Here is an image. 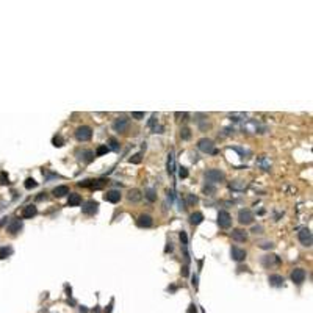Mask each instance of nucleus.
Segmentation results:
<instances>
[{"mask_svg": "<svg viewBox=\"0 0 313 313\" xmlns=\"http://www.w3.org/2000/svg\"><path fill=\"white\" fill-rule=\"evenodd\" d=\"M197 147H199V150L205 152V153H211V155H216V153H218V150L215 149V143H213L211 139H208V138H202V139H199Z\"/></svg>", "mask_w": 313, "mask_h": 313, "instance_id": "1", "label": "nucleus"}, {"mask_svg": "<svg viewBox=\"0 0 313 313\" xmlns=\"http://www.w3.org/2000/svg\"><path fill=\"white\" fill-rule=\"evenodd\" d=\"M205 178L208 180L210 183H219V182H224V172L219 171V169H208L205 172Z\"/></svg>", "mask_w": 313, "mask_h": 313, "instance_id": "2", "label": "nucleus"}, {"mask_svg": "<svg viewBox=\"0 0 313 313\" xmlns=\"http://www.w3.org/2000/svg\"><path fill=\"white\" fill-rule=\"evenodd\" d=\"M92 136V130L91 127H88V125H80L77 130H75V138L78 141H89Z\"/></svg>", "mask_w": 313, "mask_h": 313, "instance_id": "3", "label": "nucleus"}, {"mask_svg": "<svg viewBox=\"0 0 313 313\" xmlns=\"http://www.w3.org/2000/svg\"><path fill=\"white\" fill-rule=\"evenodd\" d=\"M218 224L221 229H230L232 225V216L227 211H219L218 213Z\"/></svg>", "mask_w": 313, "mask_h": 313, "instance_id": "4", "label": "nucleus"}, {"mask_svg": "<svg viewBox=\"0 0 313 313\" xmlns=\"http://www.w3.org/2000/svg\"><path fill=\"white\" fill-rule=\"evenodd\" d=\"M238 221L243 224V225H247V224H252L254 222V213L250 210H240L238 213Z\"/></svg>", "mask_w": 313, "mask_h": 313, "instance_id": "5", "label": "nucleus"}, {"mask_svg": "<svg viewBox=\"0 0 313 313\" xmlns=\"http://www.w3.org/2000/svg\"><path fill=\"white\" fill-rule=\"evenodd\" d=\"M299 241H301V244L305 246V247H310V246H311L313 238H311V232H310V229H302V230L299 232Z\"/></svg>", "mask_w": 313, "mask_h": 313, "instance_id": "6", "label": "nucleus"}, {"mask_svg": "<svg viewBox=\"0 0 313 313\" xmlns=\"http://www.w3.org/2000/svg\"><path fill=\"white\" fill-rule=\"evenodd\" d=\"M127 129H129V119L127 117H117V119L113 122V130L114 132L124 133V132H127Z\"/></svg>", "mask_w": 313, "mask_h": 313, "instance_id": "7", "label": "nucleus"}, {"mask_svg": "<svg viewBox=\"0 0 313 313\" xmlns=\"http://www.w3.org/2000/svg\"><path fill=\"white\" fill-rule=\"evenodd\" d=\"M97 210H99V203L96 200H88V202H85L83 207H82V211L85 215H96Z\"/></svg>", "mask_w": 313, "mask_h": 313, "instance_id": "8", "label": "nucleus"}, {"mask_svg": "<svg viewBox=\"0 0 313 313\" xmlns=\"http://www.w3.org/2000/svg\"><path fill=\"white\" fill-rule=\"evenodd\" d=\"M305 276H307V274H305V269H302V268H296V269L291 272V280L294 282L296 285H301L302 282L305 280Z\"/></svg>", "mask_w": 313, "mask_h": 313, "instance_id": "9", "label": "nucleus"}, {"mask_svg": "<svg viewBox=\"0 0 313 313\" xmlns=\"http://www.w3.org/2000/svg\"><path fill=\"white\" fill-rule=\"evenodd\" d=\"M136 224L138 227H143V229H147V227H152L153 224V219L150 215H139L138 219H136Z\"/></svg>", "mask_w": 313, "mask_h": 313, "instance_id": "10", "label": "nucleus"}, {"mask_svg": "<svg viewBox=\"0 0 313 313\" xmlns=\"http://www.w3.org/2000/svg\"><path fill=\"white\" fill-rule=\"evenodd\" d=\"M230 255H232V258H233L235 262H243L246 258V250L244 249H240L237 246H233L230 249Z\"/></svg>", "mask_w": 313, "mask_h": 313, "instance_id": "11", "label": "nucleus"}, {"mask_svg": "<svg viewBox=\"0 0 313 313\" xmlns=\"http://www.w3.org/2000/svg\"><path fill=\"white\" fill-rule=\"evenodd\" d=\"M38 213V208L36 205H25L22 210V218L23 219H31V218H35Z\"/></svg>", "mask_w": 313, "mask_h": 313, "instance_id": "12", "label": "nucleus"}, {"mask_svg": "<svg viewBox=\"0 0 313 313\" xmlns=\"http://www.w3.org/2000/svg\"><path fill=\"white\" fill-rule=\"evenodd\" d=\"M232 238L238 243H244L247 240V232L243 229H233L232 230Z\"/></svg>", "mask_w": 313, "mask_h": 313, "instance_id": "13", "label": "nucleus"}, {"mask_svg": "<svg viewBox=\"0 0 313 313\" xmlns=\"http://www.w3.org/2000/svg\"><path fill=\"white\" fill-rule=\"evenodd\" d=\"M104 199H105L107 202L116 203V202H119V200H121V193L117 191V190H111V191H108V193L104 196Z\"/></svg>", "mask_w": 313, "mask_h": 313, "instance_id": "14", "label": "nucleus"}, {"mask_svg": "<svg viewBox=\"0 0 313 313\" xmlns=\"http://www.w3.org/2000/svg\"><path fill=\"white\" fill-rule=\"evenodd\" d=\"M52 193H53L55 197H64V196L69 194V188L66 185H60V186H55Z\"/></svg>", "mask_w": 313, "mask_h": 313, "instance_id": "15", "label": "nucleus"}, {"mask_svg": "<svg viewBox=\"0 0 313 313\" xmlns=\"http://www.w3.org/2000/svg\"><path fill=\"white\" fill-rule=\"evenodd\" d=\"M80 203H82L80 194H77V193H69V197H67V205H69V207H77V205H80Z\"/></svg>", "mask_w": 313, "mask_h": 313, "instance_id": "16", "label": "nucleus"}, {"mask_svg": "<svg viewBox=\"0 0 313 313\" xmlns=\"http://www.w3.org/2000/svg\"><path fill=\"white\" fill-rule=\"evenodd\" d=\"M77 155H78V158L82 161H85V163H91L94 160V152L92 150H82V152H77Z\"/></svg>", "mask_w": 313, "mask_h": 313, "instance_id": "17", "label": "nucleus"}, {"mask_svg": "<svg viewBox=\"0 0 313 313\" xmlns=\"http://www.w3.org/2000/svg\"><path fill=\"white\" fill-rule=\"evenodd\" d=\"M22 229V222L19 221V219H14V221H11L10 224H8V227H6V230L10 232V233H17L19 230Z\"/></svg>", "mask_w": 313, "mask_h": 313, "instance_id": "18", "label": "nucleus"}, {"mask_svg": "<svg viewBox=\"0 0 313 313\" xmlns=\"http://www.w3.org/2000/svg\"><path fill=\"white\" fill-rule=\"evenodd\" d=\"M127 199L130 202H139L141 199H143V194H141L139 190H130L129 194H127Z\"/></svg>", "mask_w": 313, "mask_h": 313, "instance_id": "19", "label": "nucleus"}, {"mask_svg": "<svg viewBox=\"0 0 313 313\" xmlns=\"http://www.w3.org/2000/svg\"><path fill=\"white\" fill-rule=\"evenodd\" d=\"M202 221H203V215L200 213V211H194V213H191V216H190V222H191L193 225H199Z\"/></svg>", "mask_w": 313, "mask_h": 313, "instance_id": "20", "label": "nucleus"}, {"mask_svg": "<svg viewBox=\"0 0 313 313\" xmlns=\"http://www.w3.org/2000/svg\"><path fill=\"white\" fill-rule=\"evenodd\" d=\"M262 262H263L265 266H271L272 263H280V258L277 255H265V258Z\"/></svg>", "mask_w": 313, "mask_h": 313, "instance_id": "21", "label": "nucleus"}, {"mask_svg": "<svg viewBox=\"0 0 313 313\" xmlns=\"http://www.w3.org/2000/svg\"><path fill=\"white\" fill-rule=\"evenodd\" d=\"M269 284L272 287H282L284 285V277L282 276H277V274H274V276H269Z\"/></svg>", "mask_w": 313, "mask_h": 313, "instance_id": "22", "label": "nucleus"}, {"mask_svg": "<svg viewBox=\"0 0 313 313\" xmlns=\"http://www.w3.org/2000/svg\"><path fill=\"white\" fill-rule=\"evenodd\" d=\"M174 168H175V163H174V155L169 153V156H168V174H169V175L174 174Z\"/></svg>", "mask_w": 313, "mask_h": 313, "instance_id": "23", "label": "nucleus"}, {"mask_svg": "<svg viewBox=\"0 0 313 313\" xmlns=\"http://www.w3.org/2000/svg\"><path fill=\"white\" fill-rule=\"evenodd\" d=\"M23 186H25L27 190H33V188H36V186H38V182H36L35 178L28 177V178L25 180V183H23Z\"/></svg>", "mask_w": 313, "mask_h": 313, "instance_id": "24", "label": "nucleus"}, {"mask_svg": "<svg viewBox=\"0 0 313 313\" xmlns=\"http://www.w3.org/2000/svg\"><path fill=\"white\" fill-rule=\"evenodd\" d=\"M146 197L149 202H155L156 200V194H155V190H147L146 191Z\"/></svg>", "mask_w": 313, "mask_h": 313, "instance_id": "25", "label": "nucleus"}, {"mask_svg": "<svg viewBox=\"0 0 313 313\" xmlns=\"http://www.w3.org/2000/svg\"><path fill=\"white\" fill-rule=\"evenodd\" d=\"M10 254H11V247H0V260L6 258Z\"/></svg>", "mask_w": 313, "mask_h": 313, "instance_id": "26", "label": "nucleus"}, {"mask_svg": "<svg viewBox=\"0 0 313 313\" xmlns=\"http://www.w3.org/2000/svg\"><path fill=\"white\" fill-rule=\"evenodd\" d=\"M52 143H53V146H55V147H61L63 144H64V141H63L61 135H57V136H53Z\"/></svg>", "mask_w": 313, "mask_h": 313, "instance_id": "27", "label": "nucleus"}, {"mask_svg": "<svg viewBox=\"0 0 313 313\" xmlns=\"http://www.w3.org/2000/svg\"><path fill=\"white\" fill-rule=\"evenodd\" d=\"M107 152H110L108 146H99L97 150H96V155H97V156H102V155H105Z\"/></svg>", "mask_w": 313, "mask_h": 313, "instance_id": "28", "label": "nucleus"}, {"mask_svg": "<svg viewBox=\"0 0 313 313\" xmlns=\"http://www.w3.org/2000/svg\"><path fill=\"white\" fill-rule=\"evenodd\" d=\"M180 136H182V139H190V138H191V132H190V129L183 127L182 130H180Z\"/></svg>", "mask_w": 313, "mask_h": 313, "instance_id": "29", "label": "nucleus"}, {"mask_svg": "<svg viewBox=\"0 0 313 313\" xmlns=\"http://www.w3.org/2000/svg\"><path fill=\"white\" fill-rule=\"evenodd\" d=\"M110 147L108 149H113V150H119V143H117V139L116 138H110Z\"/></svg>", "mask_w": 313, "mask_h": 313, "instance_id": "30", "label": "nucleus"}, {"mask_svg": "<svg viewBox=\"0 0 313 313\" xmlns=\"http://www.w3.org/2000/svg\"><path fill=\"white\" fill-rule=\"evenodd\" d=\"M0 183H2V185H8V183H10L6 172H0Z\"/></svg>", "mask_w": 313, "mask_h": 313, "instance_id": "31", "label": "nucleus"}, {"mask_svg": "<svg viewBox=\"0 0 313 313\" xmlns=\"http://www.w3.org/2000/svg\"><path fill=\"white\" fill-rule=\"evenodd\" d=\"M130 163H135V164L141 163V152H139V153H136V155H133L132 158H130Z\"/></svg>", "mask_w": 313, "mask_h": 313, "instance_id": "32", "label": "nucleus"}, {"mask_svg": "<svg viewBox=\"0 0 313 313\" xmlns=\"http://www.w3.org/2000/svg\"><path fill=\"white\" fill-rule=\"evenodd\" d=\"M180 241H182V244H183V246H186V244H188V237H186V233H185L183 230L180 232Z\"/></svg>", "mask_w": 313, "mask_h": 313, "instance_id": "33", "label": "nucleus"}, {"mask_svg": "<svg viewBox=\"0 0 313 313\" xmlns=\"http://www.w3.org/2000/svg\"><path fill=\"white\" fill-rule=\"evenodd\" d=\"M132 117H135V119H143V117H144V113H141V111H133V113H132Z\"/></svg>", "mask_w": 313, "mask_h": 313, "instance_id": "34", "label": "nucleus"}, {"mask_svg": "<svg viewBox=\"0 0 313 313\" xmlns=\"http://www.w3.org/2000/svg\"><path fill=\"white\" fill-rule=\"evenodd\" d=\"M178 175L182 177V178H186V177H188V169H186V168H180Z\"/></svg>", "mask_w": 313, "mask_h": 313, "instance_id": "35", "label": "nucleus"}, {"mask_svg": "<svg viewBox=\"0 0 313 313\" xmlns=\"http://www.w3.org/2000/svg\"><path fill=\"white\" fill-rule=\"evenodd\" d=\"M196 202H197V197H196V196H193V194L188 196V203H196Z\"/></svg>", "mask_w": 313, "mask_h": 313, "instance_id": "36", "label": "nucleus"}, {"mask_svg": "<svg viewBox=\"0 0 313 313\" xmlns=\"http://www.w3.org/2000/svg\"><path fill=\"white\" fill-rule=\"evenodd\" d=\"M262 230H263L262 225H254V227H252V232H254V233H262Z\"/></svg>", "mask_w": 313, "mask_h": 313, "instance_id": "37", "label": "nucleus"}, {"mask_svg": "<svg viewBox=\"0 0 313 313\" xmlns=\"http://www.w3.org/2000/svg\"><path fill=\"white\" fill-rule=\"evenodd\" d=\"M260 247H263V249H272L274 244H272V243H263V244H260Z\"/></svg>", "mask_w": 313, "mask_h": 313, "instance_id": "38", "label": "nucleus"}, {"mask_svg": "<svg viewBox=\"0 0 313 313\" xmlns=\"http://www.w3.org/2000/svg\"><path fill=\"white\" fill-rule=\"evenodd\" d=\"M45 199H47V196H45V193H41V194H39L38 197H36V200H45Z\"/></svg>", "mask_w": 313, "mask_h": 313, "instance_id": "39", "label": "nucleus"}, {"mask_svg": "<svg viewBox=\"0 0 313 313\" xmlns=\"http://www.w3.org/2000/svg\"><path fill=\"white\" fill-rule=\"evenodd\" d=\"M180 272H182V276H183V277H186V276H188V266H183Z\"/></svg>", "mask_w": 313, "mask_h": 313, "instance_id": "40", "label": "nucleus"}, {"mask_svg": "<svg viewBox=\"0 0 313 313\" xmlns=\"http://www.w3.org/2000/svg\"><path fill=\"white\" fill-rule=\"evenodd\" d=\"M155 122H156V117H155V116H152V119L149 121V127H152V125H153Z\"/></svg>", "mask_w": 313, "mask_h": 313, "instance_id": "41", "label": "nucleus"}, {"mask_svg": "<svg viewBox=\"0 0 313 313\" xmlns=\"http://www.w3.org/2000/svg\"><path fill=\"white\" fill-rule=\"evenodd\" d=\"M193 287L197 288V277H196V276H193Z\"/></svg>", "mask_w": 313, "mask_h": 313, "instance_id": "42", "label": "nucleus"}, {"mask_svg": "<svg viewBox=\"0 0 313 313\" xmlns=\"http://www.w3.org/2000/svg\"><path fill=\"white\" fill-rule=\"evenodd\" d=\"M188 313H196V305H191V308L188 310Z\"/></svg>", "mask_w": 313, "mask_h": 313, "instance_id": "43", "label": "nucleus"}, {"mask_svg": "<svg viewBox=\"0 0 313 313\" xmlns=\"http://www.w3.org/2000/svg\"><path fill=\"white\" fill-rule=\"evenodd\" d=\"M186 113H175V117H185Z\"/></svg>", "mask_w": 313, "mask_h": 313, "instance_id": "44", "label": "nucleus"}, {"mask_svg": "<svg viewBox=\"0 0 313 313\" xmlns=\"http://www.w3.org/2000/svg\"><path fill=\"white\" fill-rule=\"evenodd\" d=\"M6 219H8V218H2V221H0V227L6 224Z\"/></svg>", "mask_w": 313, "mask_h": 313, "instance_id": "45", "label": "nucleus"}, {"mask_svg": "<svg viewBox=\"0 0 313 313\" xmlns=\"http://www.w3.org/2000/svg\"><path fill=\"white\" fill-rule=\"evenodd\" d=\"M169 250H172V246H171V243H169V246L166 247V252H169Z\"/></svg>", "mask_w": 313, "mask_h": 313, "instance_id": "46", "label": "nucleus"}]
</instances>
